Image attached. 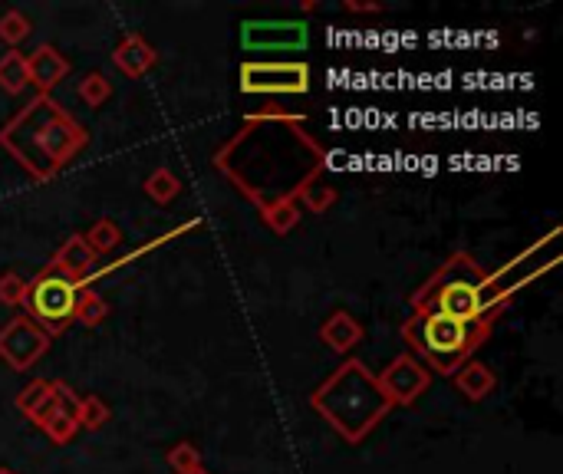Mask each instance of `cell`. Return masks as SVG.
I'll return each mask as SVG.
<instances>
[{
	"instance_id": "obj_1",
	"label": "cell",
	"mask_w": 563,
	"mask_h": 474,
	"mask_svg": "<svg viewBox=\"0 0 563 474\" xmlns=\"http://www.w3.org/2000/svg\"><path fill=\"white\" fill-rule=\"evenodd\" d=\"M83 129L66 116L63 109H56L50 96H37L33 103L0 132V142L7 149H14L17 158L30 172L40 178L53 175L66 158L83 145Z\"/></svg>"
},
{
	"instance_id": "obj_2",
	"label": "cell",
	"mask_w": 563,
	"mask_h": 474,
	"mask_svg": "<svg viewBox=\"0 0 563 474\" xmlns=\"http://www.w3.org/2000/svg\"><path fill=\"white\" fill-rule=\"evenodd\" d=\"M313 405L330 419L346 438H363L376 419L389 412V399L379 379L366 372L363 363H346L326 386L313 395Z\"/></svg>"
},
{
	"instance_id": "obj_3",
	"label": "cell",
	"mask_w": 563,
	"mask_h": 474,
	"mask_svg": "<svg viewBox=\"0 0 563 474\" xmlns=\"http://www.w3.org/2000/svg\"><path fill=\"white\" fill-rule=\"evenodd\" d=\"M484 277L481 267L468 254H455L438 274L412 297L415 313H438L452 320L491 323L494 313L484 307Z\"/></svg>"
},
{
	"instance_id": "obj_4",
	"label": "cell",
	"mask_w": 563,
	"mask_h": 474,
	"mask_svg": "<svg viewBox=\"0 0 563 474\" xmlns=\"http://www.w3.org/2000/svg\"><path fill=\"white\" fill-rule=\"evenodd\" d=\"M491 323L475 320H452V316H438V313H415L409 323H405V340H409L419 353L429 359L432 369L438 372H455L461 363L475 353L478 343H484Z\"/></svg>"
},
{
	"instance_id": "obj_5",
	"label": "cell",
	"mask_w": 563,
	"mask_h": 474,
	"mask_svg": "<svg viewBox=\"0 0 563 474\" xmlns=\"http://www.w3.org/2000/svg\"><path fill=\"white\" fill-rule=\"evenodd\" d=\"M24 300L33 323H40L50 333H60L76 320V307L83 300V290L80 280L60 274L56 267H47L33 284H27Z\"/></svg>"
},
{
	"instance_id": "obj_6",
	"label": "cell",
	"mask_w": 563,
	"mask_h": 474,
	"mask_svg": "<svg viewBox=\"0 0 563 474\" xmlns=\"http://www.w3.org/2000/svg\"><path fill=\"white\" fill-rule=\"evenodd\" d=\"M241 89L244 93H307L310 70L307 63H244Z\"/></svg>"
},
{
	"instance_id": "obj_7",
	"label": "cell",
	"mask_w": 563,
	"mask_h": 474,
	"mask_svg": "<svg viewBox=\"0 0 563 474\" xmlns=\"http://www.w3.org/2000/svg\"><path fill=\"white\" fill-rule=\"evenodd\" d=\"M241 40L247 50H300L307 47V24L303 20H254V24H244Z\"/></svg>"
},
{
	"instance_id": "obj_8",
	"label": "cell",
	"mask_w": 563,
	"mask_h": 474,
	"mask_svg": "<svg viewBox=\"0 0 563 474\" xmlns=\"http://www.w3.org/2000/svg\"><path fill=\"white\" fill-rule=\"evenodd\" d=\"M47 349V333L27 316H17L7 330H0V356L7 359L14 369H30Z\"/></svg>"
},
{
	"instance_id": "obj_9",
	"label": "cell",
	"mask_w": 563,
	"mask_h": 474,
	"mask_svg": "<svg viewBox=\"0 0 563 474\" xmlns=\"http://www.w3.org/2000/svg\"><path fill=\"white\" fill-rule=\"evenodd\" d=\"M425 382H429V372L415 363V359L399 356L396 363L382 372L379 386H382V392H386L389 402H412L415 395L425 389Z\"/></svg>"
},
{
	"instance_id": "obj_10",
	"label": "cell",
	"mask_w": 563,
	"mask_h": 474,
	"mask_svg": "<svg viewBox=\"0 0 563 474\" xmlns=\"http://www.w3.org/2000/svg\"><path fill=\"white\" fill-rule=\"evenodd\" d=\"M66 70H70V66H66V60H63V56L56 53L53 47H40V50L27 60V76H30V83L37 86V89H43V93L60 83V79L66 76Z\"/></svg>"
},
{
	"instance_id": "obj_11",
	"label": "cell",
	"mask_w": 563,
	"mask_h": 474,
	"mask_svg": "<svg viewBox=\"0 0 563 474\" xmlns=\"http://www.w3.org/2000/svg\"><path fill=\"white\" fill-rule=\"evenodd\" d=\"M93 264H96V254L89 251L86 237H70V241L63 244V251L53 257V267L73 280L86 277L89 270H93Z\"/></svg>"
},
{
	"instance_id": "obj_12",
	"label": "cell",
	"mask_w": 563,
	"mask_h": 474,
	"mask_svg": "<svg viewBox=\"0 0 563 474\" xmlns=\"http://www.w3.org/2000/svg\"><path fill=\"white\" fill-rule=\"evenodd\" d=\"M116 66H122L129 76H139L142 70H149L152 66V50L149 43H142L139 37H129L122 47L116 50Z\"/></svg>"
},
{
	"instance_id": "obj_13",
	"label": "cell",
	"mask_w": 563,
	"mask_h": 474,
	"mask_svg": "<svg viewBox=\"0 0 563 474\" xmlns=\"http://www.w3.org/2000/svg\"><path fill=\"white\" fill-rule=\"evenodd\" d=\"M323 340L330 343L333 349H349L359 340V326L349 320L346 313H336L333 320L323 326Z\"/></svg>"
},
{
	"instance_id": "obj_14",
	"label": "cell",
	"mask_w": 563,
	"mask_h": 474,
	"mask_svg": "<svg viewBox=\"0 0 563 474\" xmlns=\"http://www.w3.org/2000/svg\"><path fill=\"white\" fill-rule=\"evenodd\" d=\"M27 83H30L27 60L20 53H7L4 60H0V86H4L7 93H20Z\"/></svg>"
},
{
	"instance_id": "obj_15",
	"label": "cell",
	"mask_w": 563,
	"mask_h": 474,
	"mask_svg": "<svg viewBox=\"0 0 563 474\" xmlns=\"http://www.w3.org/2000/svg\"><path fill=\"white\" fill-rule=\"evenodd\" d=\"M494 386V376L488 372V366H468V369H461V376H458V389L468 395V399H484V395L491 392Z\"/></svg>"
},
{
	"instance_id": "obj_16",
	"label": "cell",
	"mask_w": 563,
	"mask_h": 474,
	"mask_svg": "<svg viewBox=\"0 0 563 474\" xmlns=\"http://www.w3.org/2000/svg\"><path fill=\"white\" fill-rule=\"evenodd\" d=\"M89 251H109V247H116L119 244V228L112 221H99L96 228H93V234H89Z\"/></svg>"
},
{
	"instance_id": "obj_17",
	"label": "cell",
	"mask_w": 563,
	"mask_h": 474,
	"mask_svg": "<svg viewBox=\"0 0 563 474\" xmlns=\"http://www.w3.org/2000/svg\"><path fill=\"white\" fill-rule=\"evenodd\" d=\"M30 33V24H27V17L24 14H7V17H0V37H4L7 43H20Z\"/></svg>"
},
{
	"instance_id": "obj_18",
	"label": "cell",
	"mask_w": 563,
	"mask_h": 474,
	"mask_svg": "<svg viewBox=\"0 0 563 474\" xmlns=\"http://www.w3.org/2000/svg\"><path fill=\"white\" fill-rule=\"evenodd\" d=\"M43 432H47L53 442H70L73 432H76V419H73V415H66V412H56L53 419L43 425Z\"/></svg>"
},
{
	"instance_id": "obj_19",
	"label": "cell",
	"mask_w": 563,
	"mask_h": 474,
	"mask_svg": "<svg viewBox=\"0 0 563 474\" xmlns=\"http://www.w3.org/2000/svg\"><path fill=\"white\" fill-rule=\"evenodd\" d=\"M145 191L155 198V201H168L178 191V178L175 175H168V172H155L149 178V185H145Z\"/></svg>"
},
{
	"instance_id": "obj_20",
	"label": "cell",
	"mask_w": 563,
	"mask_h": 474,
	"mask_svg": "<svg viewBox=\"0 0 563 474\" xmlns=\"http://www.w3.org/2000/svg\"><path fill=\"white\" fill-rule=\"evenodd\" d=\"M106 422V405L99 399H86L80 402V412H76V425H86V428H99Z\"/></svg>"
},
{
	"instance_id": "obj_21",
	"label": "cell",
	"mask_w": 563,
	"mask_h": 474,
	"mask_svg": "<svg viewBox=\"0 0 563 474\" xmlns=\"http://www.w3.org/2000/svg\"><path fill=\"white\" fill-rule=\"evenodd\" d=\"M47 395H50V382H33V386H27L24 392H20V399H17L20 412H27V415H30L43 399H47Z\"/></svg>"
},
{
	"instance_id": "obj_22",
	"label": "cell",
	"mask_w": 563,
	"mask_h": 474,
	"mask_svg": "<svg viewBox=\"0 0 563 474\" xmlns=\"http://www.w3.org/2000/svg\"><path fill=\"white\" fill-rule=\"evenodd\" d=\"M106 93H109V86H106V79L99 76V73H93V76H86V83L80 86V96L86 99L89 106H99L106 99Z\"/></svg>"
},
{
	"instance_id": "obj_23",
	"label": "cell",
	"mask_w": 563,
	"mask_h": 474,
	"mask_svg": "<svg viewBox=\"0 0 563 474\" xmlns=\"http://www.w3.org/2000/svg\"><path fill=\"white\" fill-rule=\"evenodd\" d=\"M103 313H106V303L99 300L96 293H89V297H83V300H80V307H76V316H80V320L89 323V326L103 320Z\"/></svg>"
},
{
	"instance_id": "obj_24",
	"label": "cell",
	"mask_w": 563,
	"mask_h": 474,
	"mask_svg": "<svg viewBox=\"0 0 563 474\" xmlns=\"http://www.w3.org/2000/svg\"><path fill=\"white\" fill-rule=\"evenodd\" d=\"M168 465L178 468L182 474L195 471V468H198V451L191 448V445H178V448L172 451V455H168Z\"/></svg>"
},
{
	"instance_id": "obj_25",
	"label": "cell",
	"mask_w": 563,
	"mask_h": 474,
	"mask_svg": "<svg viewBox=\"0 0 563 474\" xmlns=\"http://www.w3.org/2000/svg\"><path fill=\"white\" fill-rule=\"evenodd\" d=\"M24 293H27V284L20 277H14V274L0 277V300L4 303H20L24 300Z\"/></svg>"
},
{
	"instance_id": "obj_26",
	"label": "cell",
	"mask_w": 563,
	"mask_h": 474,
	"mask_svg": "<svg viewBox=\"0 0 563 474\" xmlns=\"http://www.w3.org/2000/svg\"><path fill=\"white\" fill-rule=\"evenodd\" d=\"M267 221L274 224V231H287L290 224L297 221V211L290 208V205H284V208H274V211H267Z\"/></svg>"
},
{
	"instance_id": "obj_27",
	"label": "cell",
	"mask_w": 563,
	"mask_h": 474,
	"mask_svg": "<svg viewBox=\"0 0 563 474\" xmlns=\"http://www.w3.org/2000/svg\"><path fill=\"white\" fill-rule=\"evenodd\" d=\"M188 474H205V471H201V468H195V471H188Z\"/></svg>"
},
{
	"instance_id": "obj_28",
	"label": "cell",
	"mask_w": 563,
	"mask_h": 474,
	"mask_svg": "<svg viewBox=\"0 0 563 474\" xmlns=\"http://www.w3.org/2000/svg\"><path fill=\"white\" fill-rule=\"evenodd\" d=\"M0 474H14V471H7V468H0Z\"/></svg>"
}]
</instances>
